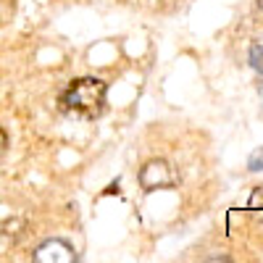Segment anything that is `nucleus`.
<instances>
[{"mask_svg": "<svg viewBox=\"0 0 263 263\" xmlns=\"http://www.w3.org/2000/svg\"><path fill=\"white\" fill-rule=\"evenodd\" d=\"M105 92L108 84L103 79L82 77L66 87V92L61 95V105L66 114L77 119H98L105 111Z\"/></svg>", "mask_w": 263, "mask_h": 263, "instance_id": "nucleus-1", "label": "nucleus"}, {"mask_svg": "<svg viewBox=\"0 0 263 263\" xmlns=\"http://www.w3.org/2000/svg\"><path fill=\"white\" fill-rule=\"evenodd\" d=\"M174 182V171L166 161H150L145 163V168L140 171V184L145 192H156V190H163V187H171Z\"/></svg>", "mask_w": 263, "mask_h": 263, "instance_id": "nucleus-2", "label": "nucleus"}, {"mask_svg": "<svg viewBox=\"0 0 263 263\" xmlns=\"http://www.w3.org/2000/svg\"><path fill=\"white\" fill-rule=\"evenodd\" d=\"M34 260L40 263H71L77 260V250L71 242H66V239H48L45 245H40L34 250Z\"/></svg>", "mask_w": 263, "mask_h": 263, "instance_id": "nucleus-3", "label": "nucleus"}, {"mask_svg": "<svg viewBox=\"0 0 263 263\" xmlns=\"http://www.w3.org/2000/svg\"><path fill=\"white\" fill-rule=\"evenodd\" d=\"M250 66L258 74H263V45L260 42H255V45L250 48Z\"/></svg>", "mask_w": 263, "mask_h": 263, "instance_id": "nucleus-4", "label": "nucleus"}, {"mask_svg": "<svg viewBox=\"0 0 263 263\" xmlns=\"http://www.w3.org/2000/svg\"><path fill=\"white\" fill-rule=\"evenodd\" d=\"M250 171H263V147L260 150H255L253 156H250Z\"/></svg>", "mask_w": 263, "mask_h": 263, "instance_id": "nucleus-5", "label": "nucleus"}, {"mask_svg": "<svg viewBox=\"0 0 263 263\" xmlns=\"http://www.w3.org/2000/svg\"><path fill=\"white\" fill-rule=\"evenodd\" d=\"M6 147H8V135H6L3 129H0V156L6 153Z\"/></svg>", "mask_w": 263, "mask_h": 263, "instance_id": "nucleus-6", "label": "nucleus"}, {"mask_svg": "<svg viewBox=\"0 0 263 263\" xmlns=\"http://www.w3.org/2000/svg\"><path fill=\"white\" fill-rule=\"evenodd\" d=\"M258 8H260V11H263V0H258Z\"/></svg>", "mask_w": 263, "mask_h": 263, "instance_id": "nucleus-7", "label": "nucleus"}]
</instances>
